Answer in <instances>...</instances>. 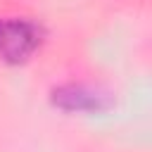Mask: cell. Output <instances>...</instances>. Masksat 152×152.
Listing matches in <instances>:
<instances>
[{
	"instance_id": "6da1fadb",
	"label": "cell",
	"mask_w": 152,
	"mask_h": 152,
	"mask_svg": "<svg viewBox=\"0 0 152 152\" xmlns=\"http://www.w3.org/2000/svg\"><path fill=\"white\" fill-rule=\"evenodd\" d=\"M40 33L28 21H0V55L10 62L26 59L38 48Z\"/></svg>"
},
{
	"instance_id": "7a4b0ae2",
	"label": "cell",
	"mask_w": 152,
	"mask_h": 152,
	"mask_svg": "<svg viewBox=\"0 0 152 152\" xmlns=\"http://www.w3.org/2000/svg\"><path fill=\"white\" fill-rule=\"evenodd\" d=\"M55 102L64 109H100V95L93 90H86L81 86H69L55 90Z\"/></svg>"
}]
</instances>
